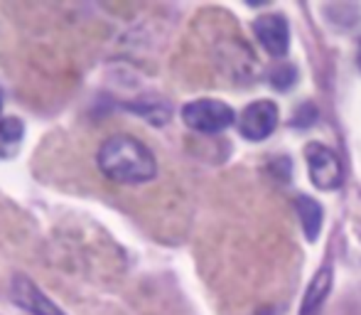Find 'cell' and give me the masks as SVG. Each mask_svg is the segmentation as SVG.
<instances>
[{
  "label": "cell",
  "instance_id": "1",
  "mask_svg": "<svg viewBox=\"0 0 361 315\" xmlns=\"http://www.w3.org/2000/svg\"><path fill=\"white\" fill-rule=\"evenodd\" d=\"M99 170L121 185H143L157 175L152 150L133 136H111L96 155Z\"/></svg>",
  "mask_w": 361,
  "mask_h": 315
},
{
  "label": "cell",
  "instance_id": "2",
  "mask_svg": "<svg viewBox=\"0 0 361 315\" xmlns=\"http://www.w3.org/2000/svg\"><path fill=\"white\" fill-rule=\"evenodd\" d=\"M182 121L197 133H221L236 121V114L224 101L197 99L182 109Z\"/></svg>",
  "mask_w": 361,
  "mask_h": 315
},
{
  "label": "cell",
  "instance_id": "3",
  "mask_svg": "<svg viewBox=\"0 0 361 315\" xmlns=\"http://www.w3.org/2000/svg\"><path fill=\"white\" fill-rule=\"evenodd\" d=\"M305 160H307L310 180L317 190H337L342 185V165L332 148H327L324 143H307Z\"/></svg>",
  "mask_w": 361,
  "mask_h": 315
},
{
  "label": "cell",
  "instance_id": "4",
  "mask_svg": "<svg viewBox=\"0 0 361 315\" xmlns=\"http://www.w3.org/2000/svg\"><path fill=\"white\" fill-rule=\"evenodd\" d=\"M278 126V106L273 101H253L241 111L238 133L246 141H266Z\"/></svg>",
  "mask_w": 361,
  "mask_h": 315
},
{
  "label": "cell",
  "instance_id": "5",
  "mask_svg": "<svg viewBox=\"0 0 361 315\" xmlns=\"http://www.w3.org/2000/svg\"><path fill=\"white\" fill-rule=\"evenodd\" d=\"M253 32H256L261 47L273 57H286L290 47V28L288 20L283 15H261L253 23Z\"/></svg>",
  "mask_w": 361,
  "mask_h": 315
},
{
  "label": "cell",
  "instance_id": "6",
  "mask_svg": "<svg viewBox=\"0 0 361 315\" xmlns=\"http://www.w3.org/2000/svg\"><path fill=\"white\" fill-rule=\"evenodd\" d=\"M13 301L18 303L20 308H25L30 315H64L32 281H27L25 276H18L13 281Z\"/></svg>",
  "mask_w": 361,
  "mask_h": 315
},
{
  "label": "cell",
  "instance_id": "7",
  "mask_svg": "<svg viewBox=\"0 0 361 315\" xmlns=\"http://www.w3.org/2000/svg\"><path fill=\"white\" fill-rule=\"evenodd\" d=\"M329 286H332V268L324 266L314 273L312 283H310L307 293H305V298H302V306H300V315H312L317 311L324 298H327Z\"/></svg>",
  "mask_w": 361,
  "mask_h": 315
},
{
  "label": "cell",
  "instance_id": "8",
  "mask_svg": "<svg viewBox=\"0 0 361 315\" xmlns=\"http://www.w3.org/2000/svg\"><path fill=\"white\" fill-rule=\"evenodd\" d=\"M295 210L300 215V225L305 230V237L310 242L319 237V227H322V207H319L317 200H312L310 195H300L295 200Z\"/></svg>",
  "mask_w": 361,
  "mask_h": 315
},
{
  "label": "cell",
  "instance_id": "9",
  "mask_svg": "<svg viewBox=\"0 0 361 315\" xmlns=\"http://www.w3.org/2000/svg\"><path fill=\"white\" fill-rule=\"evenodd\" d=\"M25 138V124L15 116L0 119V158H13Z\"/></svg>",
  "mask_w": 361,
  "mask_h": 315
},
{
  "label": "cell",
  "instance_id": "10",
  "mask_svg": "<svg viewBox=\"0 0 361 315\" xmlns=\"http://www.w3.org/2000/svg\"><path fill=\"white\" fill-rule=\"evenodd\" d=\"M268 79H271L273 89L288 91V89H293L295 81H298V67H295V64H290V62H286V59H281V62H278L276 67L271 69Z\"/></svg>",
  "mask_w": 361,
  "mask_h": 315
},
{
  "label": "cell",
  "instance_id": "11",
  "mask_svg": "<svg viewBox=\"0 0 361 315\" xmlns=\"http://www.w3.org/2000/svg\"><path fill=\"white\" fill-rule=\"evenodd\" d=\"M314 119H317V109H314L310 101H305V104H300L298 109H295L293 114V126H300V129H307V126L314 124Z\"/></svg>",
  "mask_w": 361,
  "mask_h": 315
},
{
  "label": "cell",
  "instance_id": "12",
  "mask_svg": "<svg viewBox=\"0 0 361 315\" xmlns=\"http://www.w3.org/2000/svg\"><path fill=\"white\" fill-rule=\"evenodd\" d=\"M357 64H359V69H361V40H359V49H357Z\"/></svg>",
  "mask_w": 361,
  "mask_h": 315
},
{
  "label": "cell",
  "instance_id": "13",
  "mask_svg": "<svg viewBox=\"0 0 361 315\" xmlns=\"http://www.w3.org/2000/svg\"><path fill=\"white\" fill-rule=\"evenodd\" d=\"M0 109H3V99H0Z\"/></svg>",
  "mask_w": 361,
  "mask_h": 315
}]
</instances>
